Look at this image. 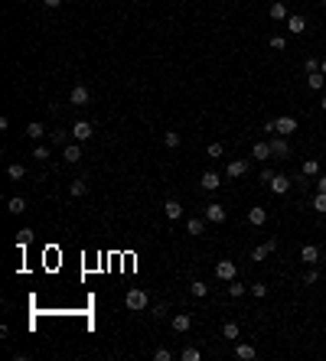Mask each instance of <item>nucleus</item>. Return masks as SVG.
<instances>
[{"label": "nucleus", "instance_id": "f257e3e1", "mask_svg": "<svg viewBox=\"0 0 326 361\" xmlns=\"http://www.w3.org/2000/svg\"><path fill=\"white\" fill-rule=\"evenodd\" d=\"M124 306H127L131 312H144L150 306V296L144 293V290H127V296H124Z\"/></svg>", "mask_w": 326, "mask_h": 361}, {"label": "nucleus", "instance_id": "f03ea898", "mask_svg": "<svg viewBox=\"0 0 326 361\" xmlns=\"http://www.w3.org/2000/svg\"><path fill=\"white\" fill-rule=\"evenodd\" d=\"M216 277H219L222 283H232L235 277H238V267H235L232 260H219V263H216Z\"/></svg>", "mask_w": 326, "mask_h": 361}, {"label": "nucleus", "instance_id": "7ed1b4c3", "mask_svg": "<svg viewBox=\"0 0 326 361\" xmlns=\"http://www.w3.org/2000/svg\"><path fill=\"white\" fill-rule=\"evenodd\" d=\"M189 325H192V316H189V312H176V316L170 319V329L176 332V335H183V332H189Z\"/></svg>", "mask_w": 326, "mask_h": 361}, {"label": "nucleus", "instance_id": "20e7f679", "mask_svg": "<svg viewBox=\"0 0 326 361\" xmlns=\"http://www.w3.org/2000/svg\"><path fill=\"white\" fill-rule=\"evenodd\" d=\"M225 205L222 202H212V205H206V221H212V225H222L225 221Z\"/></svg>", "mask_w": 326, "mask_h": 361}, {"label": "nucleus", "instance_id": "39448f33", "mask_svg": "<svg viewBox=\"0 0 326 361\" xmlns=\"http://www.w3.org/2000/svg\"><path fill=\"white\" fill-rule=\"evenodd\" d=\"M290 183H294V179H287L284 172H274V179H271L268 186H271L274 196H284V192H290Z\"/></svg>", "mask_w": 326, "mask_h": 361}, {"label": "nucleus", "instance_id": "423d86ee", "mask_svg": "<svg viewBox=\"0 0 326 361\" xmlns=\"http://www.w3.org/2000/svg\"><path fill=\"white\" fill-rule=\"evenodd\" d=\"M95 134V130H92V124H88V121H75L72 124V140H88V137H92Z\"/></svg>", "mask_w": 326, "mask_h": 361}, {"label": "nucleus", "instance_id": "0eeeda50", "mask_svg": "<svg viewBox=\"0 0 326 361\" xmlns=\"http://www.w3.org/2000/svg\"><path fill=\"white\" fill-rule=\"evenodd\" d=\"M248 172V159H232V163L225 166V176L228 179H241Z\"/></svg>", "mask_w": 326, "mask_h": 361}, {"label": "nucleus", "instance_id": "6e6552de", "mask_svg": "<svg viewBox=\"0 0 326 361\" xmlns=\"http://www.w3.org/2000/svg\"><path fill=\"white\" fill-rule=\"evenodd\" d=\"M300 260L307 263V267H316V260H320V247L316 244H303L300 247Z\"/></svg>", "mask_w": 326, "mask_h": 361}, {"label": "nucleus", "instance_id": "1a4fd4ad", "mask_svg": "<svg viewBox=\"0 0 326 361\" xmlns=\"http://www.w3.org/2000/svg\"><path fill=\"white\" fill-rule=\"evenodd\" d=\"M277 134H281V137H287V134H294V130H297V117H290V114H284V117H277Z\"/></svg>", "mask_w": 326, "mask_h": 361}, {"label": "nucleus", "instance_id": "9d476101", "mask_svg": "<svg viewBox=\"0 0 326 361\" xmlns=\"http://www.w3.org/2000/svg\"><path fill=\"white\" fill-rule=\"evenodd\" d=\"M271 153H274V159H287L290 156V143L284 140V137H274L271 140Z\"/></svg>", "mask_w": 326, "mask_h": 361}, {"label": "nucleus", "instance_id": "9b49d317", "mask_svg": "<svg viewBox=\"0 0 326 361\" xmlns=\"http://www.w3.org/2000/svg\"><path fill=\"white\" fill-rule=\"evenodd\" d=\"M284 23H287V33H294V36H303V33H307V20L297 17V13H294V17H287Z\"/></svg>", "mask_w": 326, "mask_h": 361}, {"label": "nucleus", "instance_id": "f8f14e48", "mask_svg": "<svg viewBox=\"0 0 326 361\" xmlns=\"http://www.w3.org/2000/svg\"><path fill=\"white\" fill-rule=\"evenodd\" d=\"M69 101H72V108H82V104H88V88H85V85H75L72 92H69Z\"/></svg>", "mask_w": 326, "mask_h": 361}, {"label": "nucleus", "instance_id": "ddd939ff", "mask_svg": "<svg viewBox=\"0 0 326 361\" xmlns=\"http://www.w3.org/2000/svg\"><path fill=\"white\" fill-rule=\"evenodd\" d=\"M274 251H277V241L271 238V241H265V244L254 247V251H251V260H265L268 254H274Z\"/></svg>", "mask_w": 326, "mask_h": 361}, {"label": "nucleus", "instance_id": "4468645a", "mask_svg": "<svg viewBox=\"0 0 326 361\" xmlns=\"http://www.w3.org/2000/svg\"><path fill=\"white\" fill-rule=\"evenodd\" d=\"M62 156H66V163H69V166L79 163V159H82V147H79V140H75V143H66V147H62Z\"/></svg>", "mask_w": 326, "mask_h": 361}, {"label": "nucleus", "instance_id": "2eb2a0df", "mask_svg": "<svg viewBox=\"0 0 326 361\" xmlns=\"http://www.w3.org/2000/svg\"><path fill=\"white\" fill-rule=\"evenodd\" d=\"M268 221V212L261 205H254V208H248V225H254V228H261Z\"/></svg>", "mask_w": 326, "mask_h": 361}, {"label": "nucleus", "instance_id": "dca6fc26", "mask_svg": "<svg viewBox=\"0 0 326 361\" xmlns=\"http://www.w3.org/2000/svg\"><path fill=\"white\" fill-rule=\"evenodd\" d=\"M199 183H203V189H206V192H216L219 186H222V179H219V172H212V169H209V172H203V179H199Z\"/></svg>", "mask_w": 326, "mask_h": 361}, {"label": "nucleus", "instance_id": "f3484780", "mask_svg": "<svg viewBox=\"0 0 326 361\" xmlns=\"http://www.w3.org/2000/svg\"><path fill=\"white\" fill-rule=\"evenodd\" d=\"M251 156H254V159H274V153H271V140H261V143H254Z\"/></svg>", "mask_w": 326, "mask_h": 361}, {"label": "nucleus", "instance_id": "a211bd4d", "mask_svg": "<svg viewBox=\"0 0 326 361\" xmlns=\"http://www.w3.org/2000/svg\"><path fill=\"white\" fill-rule=\"evenodd\" d=\"M163 215H166L170 221H176L179 215H183V205H179L176 199H166V205H163Z\"/></svg>", "mask_w": 326, "mask_h": 361}, {"label": "nucleus", "instance_id": "6ab92c4d", "mask_svg": "<svg viewBox=\"0 0 326 361\" xmlns=\"http://www.w3.org/2000/svg\"><path fill=\"white\" fill-rule=\"evenodd\" d=\"M254 355H258V351H254V345H248V342H241L238 348H235V358L238 361H251Z\"/></svg>", "mask_w": 326, "mask_h": 361}, {"label": "nucleus", "instance_id": "aec40b11", "mask_svg": "<svg viewBox=\"0 0 326 361\" xmlns=\"http://www.w3.org/2000/svg\"><path fill=\"white\" fill-rule=\"evenodd\" d=\"M85 192H88V183H85V179H72V183H69V196H72V199L85 196Z\"/></svg>", "mask_w": 326, "mask_h": 361}, {"label": "nucleus", "instance_id": "412c9836", "mask_svg": "<svg viewBox=\"0 0 326 361\" xmlns=\"http://www.w3.org/2000/svg\"><path fill=\"white\" fill-rule=\"evenodd\" d=\"M26 137H30V140H43L46 137V127L39 121H30V127H26Z\"/></svg>", "mask_w": 326, "mask_h": 361}, {"label": "nucleus", "instance_id": "4be33fe9", "mask_svg": "<svg viewBox=\"0 0 326 361\" xmlns=\"http://www.w3.org/2000/svg\"><path fill=\"white\" fill-rule=\"evenodd\" d=\"M268 13H271V20H287V17H290V13H287V4H284V0L271 4V10H268Z\"/></svg>", "mask_w": 326, "mask_h": 361}, {"label": "nucleus", "instance_id": "5701e85b", "mask_svg": "<svg viewBox=\"0 0 326 361\" xmlns=\"http://www.w3.org/2000/svg\"><path fill=\"white\" fill-rule=\"evenodd\" d=\"M323 85H326V75H323V72H310V75H307V88H313V92H320Z\"/></svg>", "mask_w": 326, "mask_h": 361}, {"label": "nucleus", "instance_id": "b1692460", "mask_svg": "<svg viewBox=\"0 0 326 361\" xmlns=\"http://www.w3.org/2000/svg\"><path fill=\"white\" fill-rule=\"evenodd\" d=\"M7 212H10V215H23V212H26V199L13 196L10 202H7Z\"/></svg>", "mask_w": 326, "mask_h": 361}, {"label": "nucleus", "instance_id": "393cba45", "mask_svg": "<svg viewBox=\"0 0 326 361\" xmlns=\"http://www.w3.org/2000/svg\"><path fill=\"white\" fill-rule=\"evenodd\" d=\"M222 335H225V338H228V342H235V338H238V335H241V329H238V322H232V319H228V322H225V325H222Z\"/></svg>", "mask_w": 326, "mask_h": 361}, {"label": "nucleus", "instance_id": "a878e982", "mask_svg": "<svg viewBox=\"0 0 326 361\" xmlns=\"http://www.w3.org/2000/svg\"><path fill=\"white\" fill-rule=\"evenodd\" d=\"M248 290H251V287H245V283H238V280H232V283H228V296H232V300H238V296H245Z\"/></svg>", "mask_w": 326, "mask_h": 361}, {"label": "nucleus", "instance_id": "bb28decb", "mask_svg": "<svg viewBox=\"0 0 326 361\" xmlns=\"http://www.w3.org/2000/svg\"><path fill=\"white\" fill-rule=\"evenodd\" d=\"M303 176H307V179H313V176H320V163H316V159H307V163H303Z\"/></svg>", "mask_w": 326, "mask_h": 361}, {"label": "nucleus", "instance_id": "cd10ccee", "mask_svg": "<svg viewBox=\"0 0 326 361\" xmlns=\"http://www.w3.org/2000/svg\"><path fill=\"white\" fill-rule=\"evenodd\" d=\"M189 293H192V296H196V300H203V296H206V293H209V287H206V283H203V280H192V283H189Z\"/></svg>", "mask_w": 326, "mask_h": 361}, {"label": "nucleus", "instance_id": "c85d7f7f", "mask_svg": "<svg viewBox=\"0 0 326 361\" xmlns=\"http://www.w3.org/2000/svg\"><path fill=\"white\" fill-rule=\"evenodd\" d=\"M7 176H10V179H23L26 176V166L23 163H10V166H7Z\"/></svg>", "mask_w": 326, "mask_h": 361}, {"label": "nucleus", "instance_id": "c756f323", "mask_svg": "<svg viewBox=\"0 0 326 361\" xmlns=\"http://www.w3.org/2000/svg\"><path fill=\"white\" fill-rule=\"evenodd\" d=\"M179 140H183V137H179L176 130H166V134H163V143H166L170 150H176V147H179Z\"/></svg>", "mask_w": 326, "mask_h": 361}, {"label": "nucleus", "instance_id": "7c9ffc66", "mask_svg": "<svg viewBox=\"0 0 326 361\" xmlns=\"http://www.w3.org/2000/svg\"><path fill=\"white\" fill-rule=\"evenodd\" d=\"M179 358H183V361H199V358H203V351L189 345V348H183V355H179Z\"/></svg>", "mask_w": 326, "mask_h": 361}, {"label": "nucleus", "instance_id": "2f4dec72", "mask_svg": "<svg viewBox=\"0 0 326 361\" xmlns=\"http://www.w3.org/2000/svg\"><path fill=\"white\" fill-rule=\"evenodd\" d=\"M186 231L189 234H203V218H189L186 221Z\"/></svg>", "mask_w": 326, "mask_h": 361}, {"label": "nucleus", "instance_id": "473e14b6", "mask_svg": "<svg viewBox=\"0 0 326 361\" xmlns=\"http://www.w3.org/2000/svg\"><path fill=\"white\" fill-rule=\"evenodd\" d=\"M30 241H33V231H30V228H23V231H20V238H17V244H20V251H23V247H26V244H30Z\"/></svg>", "mask_w": 326, "mask_h": 361}, {"label": "nucleus", "instance_id": "72a5a7b5", "mask_svg": "<svg viewBox=\"0 0 326 361\" xmlns=\"http://www.w3.org/2000/svg\"><path fill=\"white\" fill-rule=\"evenodd\" d=\"M313 208H316V212H326V192H316V196H313Z\"/></svg>", "mask_w": 326, "mask_h": 361}, {"label": "nucleus", "instance_id": "f704fd0d", "mask_svg": "<svg viewBox=\"0 0 326 361\" xmlns=\"http://www.w3.org/2000/svg\"><path fill=\"white\" fill-rule=\"evenodd\" d=\"M206 153H209V159H219L222 153H225V147H222V143H209V150H206Z\"/></svg>", "mask_w": 326, "mask_h": 361}, {"label": "nucleus", "instance_id": "c9c22d12", "mask_svg": "<svg viewBox=\"0 0 326 361\" xmlns=\"http://www.w3.org/2000/svg\"><path fill=\"white\" fill-rule=\"evenodd\" d=\"M52 143L66 147V143H69V134H66V130H52Z\"/></svg>", "mask_w": 326, "mask_h": 361}, {"label": "nucleus", "instance_id": "e433bc0d", "mask_svg": "<svg viewBox=\"0 0 326 361\" xmlns=\"http://www.w3.org/2000/svg\"><path fill=\"white\" fill-rule=\"evenodd\" d=\"M33 156H36L39 163H46V159H49V147H43V143H39V147L33 150Z\"/></svg>", "mask_w": 326, "mask_h": 361}, {"label": "nucleus", "instance_id": "4c0bfd02", "mask_svg": "<svg viewBox=\"0 0 326 361\" xmlns=\"http://www.w3.org/2000/svg\"><path fill=\"white\" fill-rule=\"evenodd\" d=\"M154 361H173V351L170 348H157L154 351Z\"/></svg>", "mask_w": 326, "mask_h": 361}, {"label": "nucleus", "instance_id": "58836bf2", "mask_svg": "<svg viewBox=\"0 0 326 361\" xmlns=\"http://www.w3.org/2000/svg\"><path fill=\"white\" fill-rule=\"evenodd\" d=\"M271 49H287V36H271Z\"/></svg>", "mask_w": 326, "mask_h": 361}, {"label": "nucleus", "instance_id": "ea45409f", "mask_svg": "<svg viewBox=\"0 0 326 361\" xmlns=\"http://www.w3.org/2000/svg\"><path fill=\"white\" fill-rule=\"evenodd\" d=\"M316 280H320V274H316V270H313V267H310V270H307V274H303V283H307V287H313V283H316Z\"/></svg>", "mask_w": 326, "mask_h": 361}, {"label": "nucleus", "instance_id": "a19ab883", "mask_svg": "<svg viewBox=\"0 0 326 361\" xmlns=\"http://www.w3.org/2000/svg\"><path fill=\"white\" fill-rule=\"evenodd\" d=\"M271 179H274V169H271V166H265V169L258 172V183H271Z\"/></svg>", "mask_w": 326, "mask_h": 361}, {"label": "nucleus", "instance_id": "79ce46f5", "mask_svg": "<svg viewBox=\"0 0 326 361\" xmlns=\"http://www.w3.org/2000/svg\"><path fill=\"white\" fill-rule=\"evenodd\" d=\"M251 293L258 296V300H265V296H268V287H265V283H254V287H251Z\"/></svg>", "mask_w": 326, "mask_h": 361}, {"label": "nucleus", "instance_id": "37998d69", "mask_svg": "<svg viewBox=\"0 0 326 361\" xmlns=\"http://www.w3.org/2000/svg\"><path fill=\"white\" fill-rule=\"evenodd\" d=\"M303 68H307V75H310V72H320V62H316V59H307V62H303Z\"/></svg>", "mask_w": 326, "mask_h": 361}, {"label": "nucleus", "instance_id": "c03bdc74", "mask_svg": "<svg viewBox=\"0 0 326 361\" xmlns=\"http://www.w3.org/2000/svg\"><path fill=\"white\" fill-rule=\"evenodd\" d=\"M166 316V306H154V319H163Z\"/></svg>", "mask_w": 326, "mask_h": 361}, {"label": "nucleus", "instance_id": "a18cd8bd", "mask_svg": "<svg viewBox=\"0 0 326 361\" xmlns=\"http://www.w3.org/2000/svg\"><path fill=\"white\" fill-rule=\"evenodd\" d=\"M316 192H326V176H320V179H316Z\"/></svg>", "mask_w": 326, "mask_h": 361}, {"label": "nucleus", "instance_id": "49530a36", "mask_svg": "<svg viewBox=\"0 0 326 361\" xmlns=\"http://www.w3.org/2000/svg\"><path fill=\"white\" fill-rule=\"evenodd\" d=\"M43 4H46V10H55V7H59L62 0H43Z\"/></svg>", "mask_w": 326, "mask_h": 361}, {"label": "nucleus", "instance_id": "de8ad7c7", "mask_svg": "<svg viewBox=\"0 0 326 361\" xmlns=\"http://www.w3.org/2000/svg\"><path fill=\"white\" fill-rule=\"evenodd\" d=\"M320 72H323V75H326V59H323V62H320Z\"/></svg>", "mask_w": 326, "mask_h": 361}, {"label": "nucleus", "instance_id": "09e8293b", "mask_svg": "<svg viewBox=\"0 0 326 361\" xmlns=\"http://www.w3.org/2000/svg\"><path fill=\"white\" fill-rule=\"evenodd\" d=\"M320 108H323V111H326V95H323V98H320Z\"/></svg>", "mask_w": 326, "mask_h": 361}, {"label": "nucleus", "instance_id": "8fccbe9b", "mask_svg": "<svg viewBox=\"0 0 326 361\" xmlns=\"http://www.w3.org/2000/svg\"><path fill=\"white\" fill-rule=\"evenodd\" d=\"M323 7H326V0H323Z\"/></svg>", "mask_w": 326, "mask_h": 361}]
</instances>
